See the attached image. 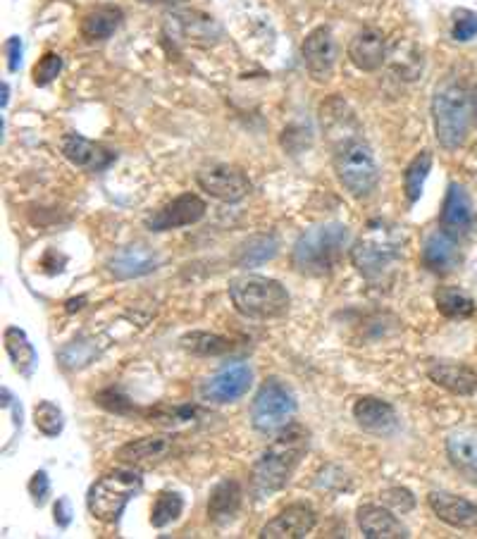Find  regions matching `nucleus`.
<instances>
[{
  "label": "nucleus",
  "instance_id": "1",
  "mask_svg": "<svg viewBox=\"0 0 477 539\" xmlns=\"http://www.w3.org/2000/svg\"><path fill=\"white\" fill-rule=\"evenodd\" d=\"M308 444H311V432L303 425L291 423L282 432H277V439H272V444L253 463V497L260 501L282 492L289 485L291 477H294L296 468L301 466L303 456L308 454Z\"/></svg>",
  "mask_w": 477,
  "mask_h": 539
},
{
  "label": "nucleus",
  "instance_id": "2",
  "mask_svg": "<svg viewBox=\"0 0 477 539\" xmlns=\"http://www.w3.org/2000/svg\"><path fill=\"white\" fill-rule=\"evenodd\" d=\"M432 122L439 146L458 151L477 129V86L446 82L432 98Z\"/></svg>",
  "mask_w": 477,
  "mask_h": 539
},
{
  "label": "nucleus",
  "instance_id": "3",
  "mask_svg": "<svg viewBox=\"0 0 477 539\" xmlns=\"http://www.w3.org/2000/svg\"><path fill=\"white\" fill-rule=\"evenodd\" d=\"M351 244L349 227L342 222H327V225L311 227L303 232L291 251V265L299 275L325 277L337 270L342 263L344 251Z\"/></svg>",
  "mask_w": 477,
  "mask_h": 539
},
{
  "label": "nucleus",
  "instance_id": "4",
  "mask_svg": "<svg viewBox=\"0 0 477 539\" xmlns=\"http://www.w3.org/2000/svg\"><path fill=\"white\" fill-rule=\"evenodd\" d=\"M229 299L234 308L251 320H275L289 313L291 296L277 280L244 275L229 282Z\"/></svg>",
  "mask_w": 477,
  "mask_h": 539
},
{
  "label": "nucleus",
  "instance_id": "5",
  "mask_svg": "<svg viewBox=\"0 0 477 539\" xmlns=\"http://www.w3.org/2000/svg\"><path fill=\"white\" fill-rule=\"evenodd\" d=\"M141 485H144V477L139 475V470L122 468L101 475L86 494L89 513L98 523H117L129 501L141 492Z\"/></svg>",
  "mask_w": 477,
  "mask_h": 539
},
{
  "label": "nucleus",
  "instance_id": "6",
  "mask_svg": "<svg viewBox=\"0 0 477 539\" xmlns=\"http://www.w3.org/2000/svg\"><path fill=\"white\" fill-rule=\"evenodd\" d=\"M334 172L339 184L349 191L353 198L370 196L380 182V167H377L373 148L363 139L353 136L346 139L334 153Z\"/></svg>",
  "mask_w": 477,
  "mask_h": 539
},
{
  "label": "nucleus",
  "instance_id": "7",
  "mask_svg": "<svg viewBox=\"0 0 477 539\" xmlns=\"http://www.w3.org/2000/svg\"><path fill=\"white\" fill-rule=\"evenodd\" d=\"M401 256V239L392 229H384L382 222H373L368 234L351 246V263L365 280H380L392 270Z\"/></svg>",
  "mask_w": 477,
  "mask_h": 539
},
{
  "label": "nucleus",
  "instance_id": "8",
  "mask_svg": "<svg viewBox=\"0 0 477 539\" xmlns=\"http://www.w3.org/2000/svg\"><path fill=\"white\" fill-rule=\"evenodd\" d=\"M296 408L299 404H296L294 392L277 377H270L260 384L256 399L251 404V425L263 435H277L291 425Z\"/></svg>",
  "mask_w": 477,
  "mask_h": 539
},
{
  "label": "nucleus",
  "instance_id": "9",
  "mask_svg": "<svg viewBox=\"0 0 477 539\" xmlns=\"http://www.w3.org/2000/svg\"><path fill=\"white\" fill-rule=\"evenodd\" d=\"M196 184L210 198L222 203H239L251 194V179L237 165H210L196 175Z\"/></svg>",
  "mask_w": 477,
  "mask_h": 539
},
{
  "label": "nucleus",
  "instance_id": "10",
  "mask_svg": "<svg viewBox=\"0 0 477 539\" xmlns=\"http://www.w3.org/2000/svg\"><path fill=\"white\" fill-rule=\"evenodd\" d=\"M253 384V370L249 363H229L220 373H215L206 384L201 387L203 401L210 404H232V401L241 399L244 394H249Z\"/></svg>",
  "mask_w": 477,
  "mask_h": 539
},
{
  "label": "nucleus",
  "instance_id": "11",
  "mask_svg": "<svg viewBox=\"0 0 477 539\" xmlns=\"http://www.w3.org/2000/svg\"><path fill=\"white\" fill-rule=\"evenodd\" d=\"M203 218H206V201L196 194H182L153 215H148L144 225L151 232H170V229L196 225Z\"/></svg>",
  "mask_w": 477,
  "mask_h": 539
},
{
  "label": "nucleus",
  "instance_id": "12",
  "mask_svg": "<svg viewBox=\"0 0 477 539\" xmlns=\"http://www.w3.org/2000/svg\"><path fill=\"white\" fill-rule=\"evenodd\" d=\"M439 227H442L446 234H451V237H456L458 241L463 237H470V234L475 232L477 215L473 201H470L466 187H461L458 182H451L449 189H446L442 215H439Z\"/></svg>",
  "mask_w": 477,
  "mask_h": 539
},
{
  "label": "nucleus",
  "instance_id": "13",
  "mask_svg": "<svg viewBox=\"0 0 477 539\" xmlns=\"http://www.w3.org/2000/svg\"><path fill=\"white\" fill-rule=\"evenodd\" d=\"M303 65L315 82H327L337 65V41H334L330 27H318L306 36L301 46Z\"/></svg>",
  "mask_w": 477,
  "mask_h": 539
},
{
  "label": "nucleus",
  "instance_id": "14",
  "mask_svg": "<svg viewBox=\"0 0 477 539\" xmlns=\"http://www.w3.org/2000/svg\"><path fill=\"white\" fill-rule=\"evenodd\" d=\"M167 29L177 41L194 43V46H213L222 36L220 24L198 10L175 12L172 17H167Z\"/></svg>",
  "mask_w": 477,
  "mask_h": 539
},
{
  "label": "nucleus",
  "instance_id": "15",
  "mask_svg": "<svg viewBox=\"0 0 477 539\" xmlns=\"http://www.w3.org/2000/svg\"><path fill=\"white\" fill-rule=\"evenodd\" d=\"M177 437L175 435H148L139 437L134 442H127L125 446L117 449L115 458L122 463V466H132V468H151L163 463L167 456L175 451Z\"/></svg>",
  "mask_w": 477,
  "mask_h": 539
},
{
  "label": "nucleus",
  "instance_id": "16",
  "mask_svg": "<svg viewBox=\"0 0 477 539\" xmlns=\"http://www.w3.org/2000/svg\"><path fill=\"white\" fill-rule=\"evenodd\" d=\"M318 525V516L308 504H291L260 530L263 539H303Z\"/></svg>",
  "mask_w": 477,
  "mask_h": 539
},
{
  "label": "nucleus",
  "instance_id": "17",
  "mask_svg": "<svg viewBox=\"0 0 477 539\" xmlns=\"http://www.w3.org/2000/svg\"><path fill=\"white\" fill-rule=\"evenodd\" d=\"M158 265H160V258L151 246L132 244V246H125V249L115 251L108 263H105V268H108V272L115 277V280H136V277H144V275H151V272H156Z\"/></svg>",
  "mask_w": 477,
  "mask_h": 539
},
{
  "label": "nucleus",
  "instance_id": "18",
  "mask_svg": "<svg viewBox=\"0 0 477 539\" xmlns=\"http://www.w3.org/2000/svg\"><path fill=\"white\" fill-rule=\"evenodd\" d=\"M427 506L449 528L477 532V504L473 501L456 497L451 492H430L427 494Z\"/></svg>",
  "mask_w": 477,
  "mask_h": 539
},
{
  "label": "nucleus",
  "instance_id": "19",
  "mask_svg": "<svg viewBox=\"0 0 477 539\" xmlns=\"http://www.w3.org/2000/svg\"><path fill=\"white\" fill-rule=\"evenodd\" d=\"M463 263L461 246L458 239L446 234L444 229H437L423 244V265L435 275H451Z\"/></svg>",
  "mask_w": 477,
  "mask_h": 539
},
{
  "label": "nucleus",
  "instance_id": "20",
  "mask_svg": "<svg viewBox=\"0 0 477 539\" xmlns=\"http://www.w3.org/2000/svg\"><path fill=\"white\" fill-rule=\"evenodd\" d=\"M63 153L72 165L82 167L86 172H103L117 160V153L96 141L84 139L79 134H67L63 139Z\"/></svg>",
  "mask_w": 477,
  "mask_h": 539
},
{
  "label": "nucleus",
  "instance_id": "21",
  "mask_svg": "<svg viewBox=\"0 0 477 539\" xmlns=\"http://www.w3.org/2000/svg\"><path fill=\"white\" fill-rule=\"evenodd\" d=\"M353 418L365 432H373V435H392L399 427L396 408L389 401L377 399V396H361L353 404Z\"/></svg>",
  "mask_w": 477,
  "mask_h": 539
},
{
  "label": "nucleus",
  "instance_id": "22",
  "mask_svg": "<svg viewBox=\"0 0 477 539\" xmlns=\"http://www.w3.org/2000/svg\"><path fill=\"white\" fill-rule=\"evenodd\" d=\"M349 60L358 70L375 72L387 60V39L380 29L365 27L349 43Z\"/></svg>",
  "mask_w": 477,
  "mask_h": 539
},
{
  "label": "nucleus",
  "instance_id": "23",
  "mask_svg": "<svg viewBox=\"0 0 477 539\" xmlns=\"http://www.w3.org/2000/svg\"><path fill=\"white\" fill-rule=\"evenodd\" d=\"M427 377L456 396H473L477 392V373L466 363L437 361L427 368Z\"/></svg>",
  "mask_w": 477,
  "mask_h": 539
},
{
  "label": "nucleus",
  "instance_id": "24",
  "mask_svg": "<svg viewBox=\"0 0 477 539\" xmlns=\"http://www.w3.org/2000/svg\"><path fill=\"white\" fill-rule=\"evenodd\" d=\"M358 528L368 539H406L408 530L389 508L365 504L356 513Z\"/></svg>",
  "mask_w": 477,
  "mask_h": 539
},
{
  "label": "nucleus",
  "instance_id": "25",
  "mask_svg": "<svg viewBox=\"0 0 477 539\" xmlns=\"http://www.w3.org/2000/svg\"><path fill=\"white\" fill-rule=\"evenodd\" d=\"M446 456L451 466L477 485V432L475 430H454L446 437Z\"/></svg>",
  "mask_w": 477,
  "mask_h": 539
},
{
  "label": "nucleus",
  "instance_id": "26",
  "mask_svg": "<svg viewBox=\"0 0 477 539\" xmlns=\"http://www.w3.org/2000/svg\"><path fill=\"white\" fill-rule=\"evenodd\" d=\"M244 504V492L237 480H222L213 487L208 497V520L215 525H227L237 518L239 508Z\"/></svg>",
  "mask_w": 477,
  "mask_h": 539
},
{
  "label": "nucleus",
  "instance_id": "27",
  "mask_svg": "<svg viewBox=\"0 0 477 539\" xmlns=\"http://www.w3.org/2000/svg\"><path fill=\"white\" fill-rule=\"evenodd\" d=\"M125 12L117 5H101V8L86 12L82 20V36L86 41H105L120 29Z\"/></svg>",
  "mask_w": 477,
  "mask_h": 539
},
{
  "label": "nucleus",
  "instance_id": "28",
  "mask_svg": "<svg viewBox=\"0 0 477 539\" xmlns=\"http://www.w3.org/2000/svg\"><path fill=\"white\" fill-rule=\"evenodd\" d=\"M3 344H5V351H8V356H10L12 368H15L17 373L24 375V377H32L39 356H36V349L27 339L24 330H20V327H15V325L5 327Z\"/></svg>",
  "mask_w": 477,
  "mask_h": 539
},
{
  "label": "nucleus",
  "instance_id": "29",
  "mask_svg": "<svg viewBox=\"0 0 477 539\" xmlns=\"http://www.w3.org/2000/svg\"><path fill=\"white\" fill-rule=\"evenodd\" d=\"M435 303L437 311L442 313L444 318L463 320L475 315V301L458 287H439L435 291Z\"/></svg>",
  "mask_w": 477,
  "mask_h": 539
},
{
  "label": "nucleus",
  "instance_id": "30",
  "mask_svg": "<svg viewBox=\"0 0 477 539\" xmlns=\"http://www.w3.org/2000/svg\"><path fill=\"white\" fill-rule=\"evenodd\" d=\"M432 170V153L430 151H420L418 156H415L411 163L406 165L404 170V194L408 206H415V203L420 201V196H423V187H425V179L430 175Z\"/></svg>",
  "mask_w": 477,
  "mask_h": 539
},
{
  "label": "nucleus",
  "instance_id": "31",
  "mask_svg": "<svg viewBox=\"0 0 477 539\" xmlns=\"http://www.w3.org/2000/svg\"><path fill=\"white\" fill-rule=\"evenodd\" d=\"M179 346H182L184 351L194 353V356H222V353H229L234 349V342L229 337H222V334L191 332L179 339Z\"/></svg>",
  "mask_w": 477,
  "mask_h": 539
},
{
  "label": "nucleus",
  "instance_id": "32",
  "mask_svg": "<svg viewBox=\"0 0 477 539\" xmlns=\"http://www.w3.org/2000/svg\"><path fill=\"white\" fill-rule=\"evenodd\" d=\"M277 249H280V244H277L275 234H258V237H251L246 241L244 246H241L239 251V265H263L268 263L277 256Z\"/></svg>",
  "mask_w": 477,
  "mask_h": 539
},
{
  "label": "nucleus",
  "instance_id": "33",
  "mask_svg": "<svg viewBox=\"0 0 477 539\" xmlns=\"http://www.w3.org/2000/svg\"><path fill=\"white\" fill-rule=\"evenodd\" d=\"M184 499L177 492H160L156 497V504L151 508V525L153 528H167L170 523L182 516Z\"/></svg>",
  "mask_w": 477,
  "mask_h": 539
},
{
  "label": "nucleus",
  "instance_id": "34",
  "mask_svg": "<svg viewBox=\"0 0 477 539\" xmlns=\"http://www.w3.org/2000/svg\"><path fill=\"white\" fill-rule=\"evenodd\" d=\"M34 425L41 435L55 439L58 435H63L65 415L53 401H39V404L34 406Z\"/></svg>",
  "mask_w": 477,
  "mask_h": 539
},
{
  "label": "nucleus",
  "instance_id": "35",
  "mask_svg": "<svg viewBox=\"0 0 477 539\" xmlns=\"http://www.w3.org/2000/svg\"><path fill=\"white\" fill-rule=\"evenodd\" d=\"M477 36V15L473 10H454L451 17V39L466 43Z\"/></svg>",
  "mask_w": 477,
  "mask_h": 539
},
{
  "label": "nucleus",
  "instance_id": "36",
  "mask_svg": "<svg viewBox=\"0 0 477 539\" xmlns=\"http://www.w3.org/2000/svg\"><path fill=\"white\" fill-rule=\"evenodd\" d=\"M63 72V58L58 53H46L43 58L36 63L32 77L36 86H48L53 82L58 74Z\"/></svg>",
  "mask_w": 477,
  "mask_h": 539
},
{
  "label": "nucleus",
  "instance_id": "37",
  "mask_svg": "<svg viewBox=\"0 0 477 539\" xmlns=\"http://www.w3.org/2000/svg\"><path fill=\"white\" fill-rule=\"evenodd\" d=\"M380 497H382L384 504L392 508V511L408 513L415 508V497L411 492H408L406 487H389V489H384Z\"/></svg>",
  "mask_w": 477,
  "mask_h": 539
},
{
  "label": "nucleus",
  "instance_id": "38",
  "mask_svg": "<svg viewBox=\"0 0 477 539\" xmlns=\"http://www.w3.org/2000/svg\"><path fill=\"white\" fill-rule=\"evenodd\" d=\"M29 497H32L34 506H46L48 497H51V480H48L46 470H36L32 475V480H29Z\"/></svg>",
  "mask_w": 477,
  "mask_h": 539
},
{
  "label": "nucleus",
  "instance_id": "39",
  "mask_svg": "<svg viewBox=\"0 0 477 539\" xmlns=\"http://www.w3.org/2000/svg\"><path fill=\"white\" fill-rule=\"evenodd\" d=\"M96 401H98V406L108 408V411H113V413H132L134 411L127 396H122L120 392H115V389H108V392L98 394Z\"/></svg>",
  "mask_w": 477,
  "mask_h": 539
},
{
  "label": "nucleus",
  "instance_id": "40",
  "mask_svg": "<svg viewBox=\"0 0 477 539\" xmlns=\"http://www.w3.org/2000/svg\"><path fill=\"white\" fill-rule=\"evenodd\" d=\"M5 55H8V70L17 72L22 67V58H24V46L20 36H10L5 41Z\"/></svg>",
  "mask_w": 477,
  "mask_h": 539
},
{
  "label": "nucleus",
  "instance_id": "41",
  "mask_svg": "<svg viewBox=\"0 0 477 539\" xmlns=\"http://www.w3.org/2000/svg\"><path fill=\"white\" fill-rule=\"evenodd\" d=\"M53 513H55V525H58V528H67V525L72 523V506L65 497H60L58 501H55Z\"/></svg>",
  "mask_w": 477,
  "mask_h": 539
},
{
  "label": "nucleus",
  "instance_id": "42",
  "mask_svg": "<svg viewBox=\"0 0 477 539\" xmlns=\"http://www.w3.org/2000/svg\"><path fill=\"white\" fill-rule=\"evenodd\" d=\"M84 303H86L84 296H82V299H72V301H67V313L82 311V308H84Z\"/></svg>",
  "mask_w": 477,
  "mask_h": 539
},
{
  "label": "nucleus",
  "instance_id": "43",
  "mask_svg": "<svg viewBox=\"0 0 477 539\" xmlns=\"http://www.w3.org/2000/svg\"><path fill=\"white\" fill-rule=\"evenodd\" d=\"M139 3H146V5H179V3H184V0H139Z\"/></svg>",
  "mask_w": 477,
  "mask_h": 539
},
{
  "label": "nucleus",
  "instance_id": "44",
  "mask_svg": "<svg viewBox=\"0 0 477 539\" xmlns=\"http://www.w3.org/2000/svg\"><path fill=\"white\" fill-rule=\"evenodd\" d=\"M8 101H10V86L3 84V108L8 105Z\"/></svg>",
  "mask_w": 477,
  "mask_h": 539
}]
</instances>
